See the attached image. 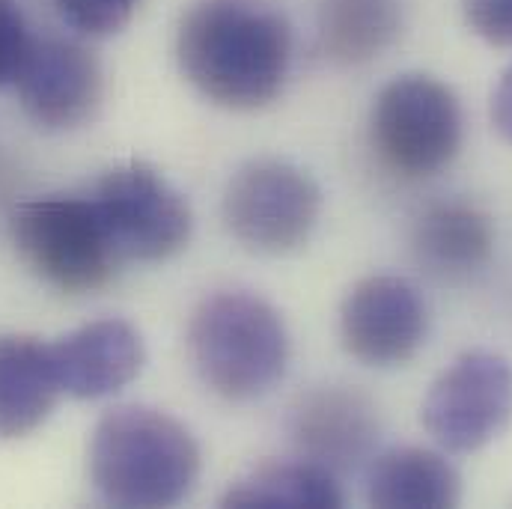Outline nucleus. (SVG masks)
<instances>
[{
    "instance_id": "nucleus-5",
    "label": "nucleus",
    "mask_w": 512,
    "mask_h": 509,
    "mask_svg": "<svg viewBox=\"0 0 512 509\" xmlns=\"http://www.w3.org/2000/svg\"><path fill=\"white\" fill-rule=\"evenodd\" d=\"M370 137L384 167L429 179L450 167L465 140L459 96L435 75L405 72L387 81L370 111Z\"/></svg>"
},
{
    "instance_id": "nucleus-11",
    "label": "nucleus",
    "mask_w": 512,
    "mask_h": 509,
    "mask_svg": "<svg viewBox=\"0 0 512 509\" xmlns=\"http://www.w3.org/2000/svg\"><path fill=\"white\" fill-rule=\"evenodd\" d=\"M379 432V408L355 384H319L301 393L289 414V435L298 456L334 474L367 465Z\"/></svg>"
},
{
    "instance_id": "nucleus-2",
    "label": "nucleus",
    "mask_w": 512,
    "mask_h": 509,
    "mask_svg": "<svg viewBox=\"0 0 512 509\" xmlns=\"http://www.w3.org/2000/svg\"><path fill=\"white\" fill-rule=\"evenodd\" d=\"M87 459L102 501L126 509L176 507L191 498L203 471L191 429L152 405H120L102 414Z\"/></svg>"
},
{
    "instance_id": "nucleus-10",
    "label": "nucleus",
    "mask_w": 512,
    "mask_h": 509,
    "mask_svg": "<svg viewBox=\"0 0 512 509\" xmlns=\"http://www.w3.org/2000/svg\"><path fill=\"white\" fill-rule=\"evenodd\" d=\"M15 93L27 120L42 131H75L96 120L105 102L99 57L75 39H33L15 75Z\"/></svg>"
},
{
    "instance_id": "nucleus-14",
    "label": "nucleus",
    "mask_w": 512,
    "mask_h": 509,
    "mask_svg": "<svg viewBox=\"0 0 512 509\" xmlns=\"http://www.w3.org/2000/svg\"><path fill=\"white\" fill-rule=\"evenodd\" d=\"M60 396L51 343L30 334H0V441L36 432Z\"/></svg>"
},
{
    "instance_id": "nucleus-9",
    "label": "nucleus",
    "mask_w": 512,
    "mask_h": 509,
    "mask_svg": "<svg viewBox=\"0 0 512 509\" xmlns=\"http://www.w3.org/2000/svg\"><path fill=\"white\" fill-rule=\"evenodd\" d=\"M426 337L429 304L408 277L370 274L340 304V343L364 367H402L426 346Z\"/></svg>"
},
{
    "instance_id": "nucleus-3",
    "label": "nucleus",
    "mask_w": 512,
    "mask_h": 509,
    "mask_svg": "<svg viewBox=\"0 0 512 509\" xmlns=\"http://www.w3.org/2000/svg\"><path fill=\"white\" fill-rule=\"evenodd\" d=\"M188 355L215 396L254 402L283 382L292 343L271 301L248 289H221L191 313Z\"/></svg>"
},
{
    "instance_id": "nucleus-1",
    "label": "nucleus",
    "mask_w": 512,
    "mask_h": 509,
    "mask_svg": "<svg viewBox=\"0 0 512 509\" xmlns=\"http://www.w3.org/2000/svg\"><path fill=\"white\" fill-rule=\"evenodd\" d=\"M182 78L212 105L259 111L292 69V27L271 0H194L176 30Z\"/></svg>"
},
{
    "instance_id": "nucleus-17",
    "label": "nucleus",
    "mask_w": 512,
    "mask_h": 509,
    "mask_svg": "<svg viewBox=\"0 0 512 509\" xmlns=\"http://www.w3.org/2000/svg\"><path fill=\"white\" fill-rule=\"evenodd\" d=\"M399 0H322L319 48L337 66H364L396 42Z\"/></svg>"
},
{
    "instance_id": "nucleus-20",
    "label": "nucleus",
    "mask_w": 512,
    "mask_h": 509,
    "mask_svg": "<svg viewBox=\"0 0 512 509\" xmlns=\"http://www.w3.org/2000/svg\"><path fill=\"white\" fill-rule=\"evenodd\" d=\"M465 24L495 48H512V0H462Z\"/></svg>"
},
{
    "instance_id": "nucleus-19",
    "label": "nucleus",
    "mask_w": 512,
    "mask_h": 509,
    "mask_svg": "<svg viewBox=\"0 0 512 509\" xmlns=\"http://www.w3.org/2000/svg\"><path fill=\"white\" fill-rule=\"evenodd\" d=\"M33 36L27 33V21L15 0H0V87L12 84Z\"/></svg>"
},
{
    "instance_id": "nucleus-7",
    "label": "nucleus",
    "mask_w": 512,
    "mask_h": 509,
    "mask_svg": "<svg viewBox=\"0 0 512 509\" xmlns=\"http://www.w3.org/2000/svg\"><path fill=\"white\" fill-rule=\"evenodd\" d=\"M90 200L123 262H167L191 242V203L152 164L126 161L105 170Z\"/></svg>"
},
{
    "instance_id": "nucleus-16",
    "label": "nucleus",
    "mask_w": 512,
    "mask_h": 509,
    "mask_svg": "<svg viewBox=\"0 0 512 509\" xmlns=\"http://www.w3.org/2000/svg\"><path fill=\"white\" fill-rule=\"evenodd\" d=\"M230 509H340L343 489L334 471L304 456L289 462H262L230 483L221 495Z\"/></svg>"
},
{
    "instance_id": "nucleus-15",
    "label": "nucleus",
    "mask_w": 512,
    "mask_h": 509,
    "mask_svg": "<svg viewBox=\"0 0 512 509\" xmlns=\"http://www.w3.org/2000/svg\"><path fill=\"white\" fill-rule=\"evenodd\" d=\"M367 501L379 509H450L462 501V474L438 450L390 447L370 459Z\"/></svg>"
},
{
    "instance_id": "nucleus-18",
    "label": "nucleus",
    "mask_w": 512,
    "mask_h": 509,
    "mask_svg": "<svg viewBox=\"0 0 512 509\" xmlns=\"http://www.w3.org/2000/svg\"><path fill=\"white\" fill-rule=\"evenodd\" d=\"M140 3L143 0H54V9L75 33L105 39L126 27Z\"/></svg>"
},
{
    "instance_id": "nucleus-4",
    "label": "nucleus",
    "mask_w": 512,
    "mask_h": 509,
    "mask_svg": "<svg viewBox=\"0 0 512 509\" xmlns=\"http://www.w3.org/2000/svg\"><path fill=\"white\" fill-rule=\"evenodd\" d=\"M9 239L42 283L66 295L105 289L123 265L90 194H48L15 206Z\"/></svg>"
},
{
    "instance_id": "nucleus-13",
    "label": "nucleus",
    "mask_w": 512,
    "mask_h": 509,
    "mask_svg": "<svg viewBox=\"0 0 512 509\" xmlns=\"http://www.w3.org/2000/svg\"><path fill=\"white\" fill-rule=\"evenodd\" d=\"M495 221L468 200L432 203L411 230L417 265L438 280H462L480 271L495 254Z\"/></svg>"
},
{
    "instance_id": "nucleus-12",
    "label": "nucleus",
    "mask_w": 512,
    "mask_h": 509,
    "mask_svg": "<svg viewBox=\"0 0 512 509\" xmlns=\"http://www.w3.org/2000/svg\"><path fill=\"white\" fill-rule=\"evenodd\" d=\"M57 379L72 399H105L143 373L146 346L140 331L117 316L93 319L51 343Z\"/></svg>"
},
{
    "instance_id": "nucleus-21",
    "label": "nucleus",
    "mask_w": 512,
    "mask_h": 509,
    "mask_svg": "<svg viewBox=\"0 0 512 509\" xmlns=\"http://www.w3.org/2000/svg\"><path fill=\"white\" fill-rule=\"evenodd\" d=\"M489 117H492V126L495 131L512 143V66L501 75L495 93H492V105H489Z\"/></svg>"
},
{
    "instance_id": "nucleus-6",
    "label": "nucleus",
    "mask_w": 512,
    "mask_h": 509,
    "mask_svg": "<svg viewBox=\"0 0 512 509\" xmlns=\"http://www.w3.org/2000/svg\"><path fill=\"white\" fill-rule=\"evenodd\" d=\"M221 212L242 248L262 256L295 254L319 224L322 188L292 161L254 158L230 176Z\"/></svg>"
},
{
    "instance_id": "nucleus-8",
    "label": "nucleus",
    "mask_w": 512,
    "mask_h": 509,
    "mask_svg": "<svg viewBox=\"0 0 512 509\" xmlns=\"http://www.w3.org/2000/svg\"><path fill=\"white\" fill-rule=\"evenodd\" d=\"M420 420L447 453H477L512 423V364L489 349L462 352L432 382Z\"/></svg>"
}]
</instances>
